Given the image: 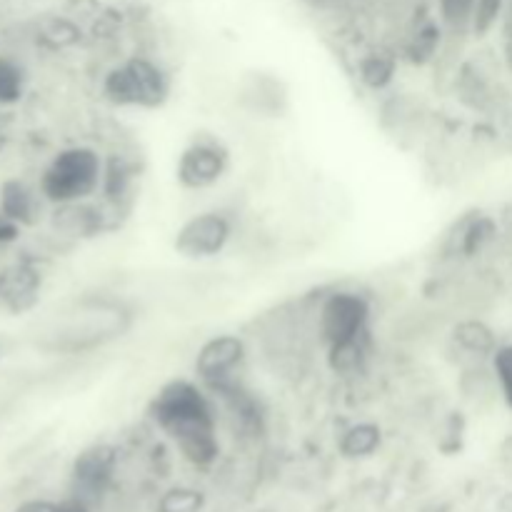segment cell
I'll use <instances>...</instances> for the list:
<instances>
[{"instance_id":"obj_22","label":"cell","mask_w":512,"mask_h":512,"mask_svg":"<svg viewBox=\"0 0 512 512\" xmlns=\"http://www.w3.org/2000/svg\"><path fill=\"white\" fill-rule=\"evenodd\" d=\"M203 508V493L190 488H173L160 498L158 512H200Z\"/></svg>"},{"instance_id":"obj_20","label":"cell","mask_w":512,"mask_h":512,"mask_svg":"<svg viewBox=\"0 0 512 512\" xmlns=\"http://www.w3.org/2000/svg\"><path fill=\"white\" fill-rule=\"evenodd\" d=\"M505 5H508V0H475V15H473L475 38H485V35H490L500 23H503Z\"/></svg>"},{"instance_id":"obj_24","label":"cell","mask_w":512,"mask_h":512,"mask_svg":"<svg viewBox=\"0 0 512 512\" xmlns=\"http://www.w3.org/2000/svg\"><path fill=\"white\" fill-rule=\"evenodd\" d=\"M20 235H23V225L15 223L13 218H8V215L0 210V248H8V245L18 243Z\"/></svg>"},{"instance_id":"obj_23","label":"cell","mask_w":512,"mask_h":512,"mask_svg":"<svg viewBox=\"0 0 512 512\" xmlns=\"http://www.w3.org/2000/svg\"><path fill=\"white\" fill-rule=\"evenodd\" d=\"M45 43H50L53 48H68V45H75L80 40V30L75 28V23L65 18H50L45 20L43 30H40Z\"/></svg>"},{"instance_id":"obj_3","label":"cell","mask_w":512,"mask_h":512,"mask_svg":"<svg viewBox=\"0 0 512 512\" xmlns=\"http://www.w3.org/2000/svg\"><path fill=\"white\" fill-rule=\"evenodd\" d=\"M173 90V80L163 65L145 55H130L123 63L113 65L103 78V95L118 108L155 110L163 108Z\"/></svg>"},{"instance_id":"obj_27","label":"cell","mask_w":512,"mask_h":512,"mask_svg":"<svg viewBox=\"0 0 512 512\" xmlns=\"http://www.w3.org/2000/svg\"><path fill=\"white\" fill-rule=\"evenodd\" d=\"M505 220H508V225H510V230H512V205H510V210H508V218H505Z\"/></svg>"},{"instance_id":"obj_4","label":"cell","mask_w":512,"mask_h":512,"mask_svg":"<svg viewBox=\"0 0 512 512\" xmlns=\"http://www.w3.org/2000/svg\"><path fill=\"white\" fill-rule=\"evenodd\" d=\"M370 315L373 305L358 290H335L320 303L315 330L325 348L370 333Z\"/></svg>"},{"instance_id":"obj_14","label":"cell","mask_w":512,"mask_h":512,"mask_svg":"<svg viewBox=\"0 0 512 512\" xmlns=\"http://www.w3.org/2000/svg\"><path fill=\"white\" fill-rule=\"evenodd\" d=\"M443 33L445 28L440 25L438 18H423L405 38V58L415 65L430 63L438 55Z\"/></svg>"},{"instance_id":"obj_6","label":"cell","mask_w":512,"mask_h":512,"mask_svg":"<svg viewBox=\"0 0 512 512\" xmlns=\"http://www.w3.org/2000/svg\"><path fill=\"white\" fill-rule=\"evenodd\" d=\"M233 218L223 210H200L190 215L173 235V250L185 260H210L225 253L233 240Z\"/></svg>"},{"instance_id":"obj_2","label":"cell","mask_w":512,"mask_h":512,"mask_svg":"<svg viewBox=\"0 0 512 512\" xmlns=\"http://www.w3.org/2000/svg\"><path fill=\"white\" fill-rule=\"evenodd\" d=\"M105 160L90 145H70L58 150L40 173L38 190L50 205L83 203L103 188Z\"/></svg>"},{"instance_id":"obj_18","label":"cell","mask_w":512,"mask_h":512,"mask_svg":"<svg viewBox=\"0 0 512 512\" xmlns=\"http://www.w3.org/2000/svg\"><path fill=\"white\" fill-rule=\"evenodd\" d=\"M475 0H438V20L450 35L473 33Z\"/></svg>"},{"instance_id":"obj_25","label":"cell","mask_w":512,"mask_h":512,"mask_svg":"<svg viewBox=\"0 0 512 512\" xmlns=\"http://www.w3.org/2000/svg\"><path fill=\"white\" fill-rule=\"evenodd\" d=\"M58 510V505L55 503H48V500H30V503L20 505L18 512H55Z\"/></svg>"},{"instance_id":"obj_1","label":"cell","mask_w":512,"mask_h":512,"mask_svg":"<svg viewBox=\"0 0 512 512\" xmlns=\"http://www.w3.org/2000/svg\"><path fill=\"white\" fill-rule=\"evenodd\" d=\"M148 415L190 465L210 468L218 460V408L200 380L173 378L160 385L148 403Z\"/></svg>"},{"instance_id":"obj_9","label":"cell","mask_w":512,"mask_h":512,"mask_svg":"<svg viewBox=\"0 0 512 512\" xmlns=\"http://www.w3.org/2000/svg\"><path fill=\"white\" fill-rule=\"evenodd\" d=\"M115 470V450L108 445H93V448L83 450L73 463V483L80 495L78 500L95 498L108 488L110 478Z\"/></svg>"},{"instance_id":"obj_11","label":"cell","mask_w":512,"mask_h":512,"mask_svg":"<svg viewBox=\"0 0 512 512\" xmlns=\"http://www.w3.org/2000/svg\"><path fill=\"white\" fill-rule=\"evenodd\" d=\"M453 345L460 350V353H465L475 365H478V363H485V360L493 358V353L498 350L500 340H498V335H495V330L490 328L485 320L465 318V320H460V323H455Z\"/></svg>"},{"instance_id":"obj_5","label":"cell","mask_w":512,"mask_h":512,"mask_svg":"<svg viewBox=\"0 0 512 512\" xmlns=\"http://www.w3.org/2000/svg\"><path fill=\"white\" fill-rule=\"evenodd\" d=\"M230 170V150L213 135H195L175 160V183L183 190H208Z\"/></svg>"},{"instance_id":"obj_10","label":"cell","mask_w":512,"mask_h":512,"mask_svg":"<svg viewBox=\"0 0 512 512\" xmlns=\"http://www.w3.org/2000/svg\"><path fill=\"white\" fill-rule=\"evenodd\" d=\"M50 225L63 238H93L103 228V213L95 205H90V200L55 205Z\"/></svg>"},{"instance_id":"obj_13","label":"cell","mask_w":512,"mask_h":512,"mask_svg":"<svg viewBox=\"0 0 512 512\" xmlns=\"http://www.w3.org/2000/svg\"><path fill=\"white\" fill-rule=\"evenodd\" d=\"M395 73H398V58H395L393 50L388 48L365 50L358 58V65H355L358 80L365 88L373 90V93L390 88L395 80Z\"/></svg>"},{"instance_id":"obj_8","label":"cell","mask_w":512,"mask_h":512,"mask_svg":"<svg viewBox=\"0 0 512 512\" xmlns=\"http://www.w3.org/2000/svg\"><path fill=\"white\" fill-rule=\"evenodd\" d=\"M43 275L30 260H15V263L0 268V308L10 315H23L38 303Z\"/></svg>"},{"instance_id":"obj_16","label":"cell","mask_w":512,"mask_h":512,"mask_svg":"<svg viewBox=\"0 0 512 512\" xmlns=\"http://www.w3.org/2000/svg\"><path fill=\"white\" fill-rule=\"evenodd\" d=\"M373 350V340L370 333L360 335V338L348 340V343L330 345L328 348V368L335 375H355L365 368Z\"/></svg>"},{"instance_id":"obj_7","label":"cell","mask_w":512,"mask_h":512,"mask_svg":"<svg viewBox=\"0 0 512 512\" xmlns=\"http://www.w3.org/2000/svg\"><path fill=\"white\" fill-rule=\"evenodd\" d=\"M248 360L245 340L235 333H218L205 340L195 355V380L205 385L210 393L225 388L230 383H238V373Z\"/></svg>"},{"instance_id":"obj_19","label":"cell","mask_w":512,"mask_h":512,"mask_svg":"<svg viewBox=\"0 0 512 512\" xmlns=\"http://www.w3.org/2000/svg\"><path fill=\"white\" fill-rule=\"evenodd\" d=\"M25 70L10 55H0V105H15L25 95Z\"/></svg>"},{"instance_id":"obj_15","label":"cell","mask_w":512,"mask_h":512,"mask_svg":"<svg viewBox=\"0 0 512 512\" xmlns=\"http://www.w3.org/2000/svg\"><path fill=\"white\" fill-rule=\"evenodd\" d=\"M500 228L490 215H475V218L465 220L460 225L458 233V250L463 258H475V255H483L490 245L498 240Z\"/></svg>"},{"instance_id":"obj_17","label":"cell","mask_w":512,"mask_h":512,"mask_svg":"<svg viewBox=\"0 0 512 512\" xmlns=\"http://www.w3.org/2000/svg\"><path fill=\"white\" fill-rule=\"evenodd\" d=\"M380 443H383V430H380V425L363 420V423H353L350 428L343 430L338 448L343 453V458L360 460L370 458L380 448Z\"/></svg>"},{"instance_id":"obj_12","label":"cell","mask_w":512,"mask_h":512,"mask_svg":"<svg viewBox=\"0 0 512 512\" xmlns=\"http://www.w3.org/2000/svg\"><path fill=\"white\" fill-rule=\"evenodd\" d=\"M40 190L35 193L28 183L18 178L3 180L0 185V210H3L8 218H13L15 223L33 225L38 220V208H40Z\"/></svg>"},{"instance_id":"obj_26","label":"cell","mask_w":512,"mask_h":512,"mask_svg":"<svg viewBox=\"0 0 512 512\" xmlns=\"http://www.w3.org/2000/svg\"><path fill=\"white\" fill-rule=\"evenodd\" d=\"M55 512H90V510H88V505L83 503V500L75 498V500H68V503H60L58 510H55Z\"/></svg>"},{"instance_id":"obj_21","label":"cell","mask_w":512,"mask_h":512,"mask_svg":"<svg viewBox=\"0 0 512 512\" xmlns=\"http://www.w3.org/2000/svg\"><path fill=\"white\" fill-rule=\"evenodd\" d=\"M490 368H493L495 380H498L500 398L512 410V340L498 345V350L490 358Z\"/></svg>"}]
</instances>
